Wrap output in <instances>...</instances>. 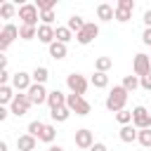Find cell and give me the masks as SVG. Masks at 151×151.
<instances>
[{"label":"cell","instance_id":"1","mask_svg":"<svg viewBox=\"0 0 151 151\" xmlns=\"http://www.w3.org/2000/svg\"><path fill=\"white\" fill-rule=\"evenodd\" d=\"M127 90L123 87V85H116L111 92H109V97H106V109L109 111H113V113H118V111H123L125 109V104H127Z\"/></svg>","mask_w":151,"mask_h":151},{"label":"cell","instance_id":"2","mask_svg":"<svg viewBox=\"0 0 151 151\" xmlns=\"http://www.w3.org/2000/svg\"><path fill=\"white\" fill-rule=\"evenodd\" d=\"M19 19H21V26H38L40 9L35 7V2H24L19 7Z\"/></svg>","mask_w":151,"mask_h":151},{"label":"cell","instance_id":"3","mask_svg":"<svg viewBox=\"0 0 151 151\" xmlns=\"http://www.w3.org/2000/svg\"><path fill=\"white\" fill-rule=\"evenodd\" d=\"M66 106H68L71 113H76V116H87V113L92 111L90 101H87L85 97H80V94H68V97H66Z\"/></svg>","mask_w":151,"mask_h":151},{"label":"cell","instance_id":"4","mask_svg":"<svg viewBox=\"0 0 151 151\" xmlns=\"http://www.w3.org/2000/svg\"><path fill=\"white\" fill-rule=\"evenodd\" d=\"M66 85H68L71 94H80V97H83V94L87 92V85H90V83L85 80V76H80V73L73 71V73L66 76Z\"/></svg>","mask_w":151,"mask_h":151},{"label":"cell","instance_id":"5","mask_svg":"<svg viewBox=\"0 0 151 151\" xmlns=\"http://www.w3.org/2000/svg\"><path fill=\"white\" fill-rule=\"evenodd\" d=\"M31 106H33V101L28 99V94H26V92H19V94L14 97V101L9 104V111H12L17 118H21V116H26V113H28V109H31Z\"/></svg>","mask_w":151,"mask_h":151},{"label":"cell","instance_id":"6","mask_svg":"<svg viewBox=\"0 0 151 151\" xmlns=\"http://www.w3.org/2000/svg\"><path fill=\"white\" fill-rule=\"evenodd\" d=\"M132 125H134L137 130L151 127V113L146 111V106H134V109H132Z\"/></svg>","mask_w":151,"mask_h":151},{"label":"cell","instance_id":"7","mask_svg":"<svg viewBox=\"0 0 151 151\" xmlns=\"http://www.w3.org/2000/svg\"><path fill=\"white\" fill-rule=\"evenodd\" d=\"M17 38H19V28H17L14 24H5V26H2V31H0V50L5 52V50H7Z\"/></svg>","mask_w":151,"mask_h":151},{"label":"cell","instance_id":"8","mask_svg":"<svg viewBox=\"0 0 151 151\" xmlns=\"http://www.w3.org/2000/svg\"><path fill=\"white\" fill-rule=\"evenodd\" d=\"M97 35H99V26H97L94 21H87V24H85V28H83L80 33H76V40H78L80 45H90Z\"/></svg>","mask_w":151,"mask_h":151},{"label":"cell","instance_id":"9","mask_svg":"<svg viewBox=\"0 0 151 151\" xmlns=\"http://www.w3.org/2000/svg\"><path fill=\"white\" fill-rule=\"evenodd\" d=\"M134 76L137 78H144L146 73H151V57L149 54H144V52H139V54H134Z\"/></svg>","mask_w":151,"mask_h":151},{"label":"cell","instance_id":"10","mask_svg":"<svg viewBox=\"0 0 151 151\" xmlns=\"http://www.w3.org/2000/svg\"><path fill=\"white\" fill-rule=\"evenodd\" d=\"M73 142H76V146H78L80 151H85V149H92V146H94V134L83 127V130H76Z\"/></svg>","mask_w":151,"mask_h":151},{"label":"cell","instance_id":"11","mask_svg":"<svg viewBox=\"0 0 151 151\" xmlns=\"http://www.w3.org/2000/svg\"><path fill=\"white\" fill-rule=\"evenodd\" d=\"M33 85V78H31V73H24V71H17L14 76H12V87L17 90V92H28V87Z\"/></svg>","mask_w":151,"mask_h":151},{"label":"cell","instance_id":"12","mask_svg":"<svg viewBox=\"0 0 151 151\" xmlns=\"http://www.w3.org/2000/svg\"><path fill=\"white\" fill-rule=\"evenodd\" d=\"M26 94H28V99H31L33 104H38V106H40V104H45V101H47V94H50V92L45 90V85L33 83V85L28 87V92H26Z\"/></svg>","mask_w":151,"mask_h":151},{"label":"cell","instance_id":"13","mask_svg":"<svg viewBox=\"0 0 151 151\" xmlns=\"http://www.w3.org/2000/svg\"><path fill=\"white\" fill-rule=\"evenodd\" d=\"M38 40L45 42V45L50 47V45L57 40V28H54V26H45V24H40V26H38Z\"/></svg>","mask_w":151,"mask_h":151},{"label":"cell","instance_id":"14","mask_svg":"<svg viewBox=\"0 0 151 151\" xmlns=\"http://www.w3.org/2000/svg\"><path fill=\"white\" fill-rule=\"evenodd\" d=\"M66 97H68V94H64L61 90H52V92L47 94V104H50V111L66 106Z\"/></svg>","mask_w":151,"mask_h":151},{"label":"cell","instance_id":"15","mask_svg":"<svg viewBox=\"0 0 151 151\" xmlns=\"http://www.w3.org/2000/svg\"><path fill=\"white\" fill-rule=\"evenodd\" d=\"M118 134H120V142H125V144H132V142H137V137H139V130H137L134 125H123Z\"/></svg>","mask_w":151,"mask_h":151},{"label":"cell","instance_id":"16","mask_svg":"<svg viewBox=\"0 0 151 151\" xmlns=\"http://www.w3.org/2000/svg\"><path fill=\"white\" fill-rule=\"evenodd\" d=\"M97 17L101 21H111V19H116V7L109 2H101V5H97Z\"/></svg>","mask_w":151,"mask_h":151},{"label":"cell","instance_id":"17","mask_svg":"<svg viewBox=\"0 0 151 151\" xmlns=\"http://www.w3.org/2000/svg\"><path fill=\"white\" fill-rule=\"evenodd\" d=\"M35 144H38V139H35L33 134H28V132L21 134V137L17 139V149H19V151H33Z\"/></svg>","mask_w":151,"mask_h":151},{"label":"cell","instance_id":"18","mask_svg":"<svg viewBox=\"0 0 151 151\" xmlns=\"http://www.w3.org/2000/svg\"><path fill=\"white\" fill-rule=\"evenodd\" d=\"M66 52H68V50H66V45H64V42H59V40H54V42L50 45V57H52V59H64V57H66Z\"/></svg>","mask_w":151,"mask_h":151},{"label":"cell","instance_id":"19","mask_svg":"<svg viewBox=\"0 0 151 151\" xmlns=\"http://www.w3.org/2000/svg\"><path fill=\"white\" fill-rule=\"evenodd\" d=\"M31 78H33V83H38V85H45V80L50 78V71H47L45 66H35L33 73H31Z\"/></svg>","mask_w":151,"mask_h":151},{"label":"cell","instance_id":"20","mask_svg":"<svg viewBox=\"0 0 151 151\" xmlns=\"http://www.w3.org/2000/svg\"><path fill=\"white\" fill-rule=\"evenodd\" d=\"M14 87L12 85H0V104H12L17 94H12Z\"/></svg>","mask_w":151,"mask_h":151},{"label":"cell","instance_id":"21","mask_svg":"<svg viewBox=\"0 0 151 151\" xmlns=\"http://www.w3.org/2000/svg\"><path fill=\"white\" fill-rule=\"evenodd\" d=\"M85 24H87V21H83V17H80V14H73V17L66 21V26H68L71 31H76V33H80V31L85 28Z\"/></svg>","mask_w":151,"mask_h":151},{"label":"cell","instance_id":"22","mask_svg":"<svg viewBox=\"0 0 151 151\" xmlns=\"http://www.w3.org/2000/svg\"><path fill=\"white\" fill-rule=\"evenodd\" d=\"M19 38H21V40H33V38H38V26H19Z\"/></svg>","mask_w":151,"mask_h":151},{"label":"cell","instance_id":"23","mask_svg":"<svg viewBox=\"0 0 151 151\" xmlns=\"http://www.w3.org/2000/svg\"><path fill=\"white\" fill-rule=\"evenodd\" d=\"M50 116H52V120H57V123H64V120H68V116H71V109H68V106H61V109H54V111H50Z\"/></svg>","mask_w":151,"mask_h":151},{"label":"cell","instance_id":"24","mask_svg":"<svg viewBox=\"0 0 151 151\" xmlns=\"http://www.w3.org/2000/svg\"><path fill=\"white\" fill-rule=\"evenodd\" d=\"M111 66H113L111 57H97V59H94V68H97L99 73H106V71H109Z\"/></svg>","mask_w":151,"mask_h":151},{"label":"cell","instance_id":"25","mask_svg":"<svg viewBox=\"0 0 151 151\" xmlns=\"http://www.w3.org/2000/svg\"><path fill=\"white\" fill-rule=\"evenodd\" d=\"M123 87H125L127 92H134L137 87H142V80H139L137 76H125V78H123Z\"/></svg>","mask_w":151,"mask_h":151},{"label":"cell","instance_id":"26","mask_svg":"<svg viewBox=\"0 0 151 151\" xmlns=\"http://www.w3.org/2000/svg\"><path fill=\"white\" fill-rule=\"evenodd\" d=\"M71 38H73V31H71L68 26H57V40H59V42L66 45Z\"/></svg>","mask_w":151,"mask_h":151},{"label":"cell","instance_id":"27","mask_svg":"<svg viewBox=\"0 0 151 151\" xmlns=\"http://www.w3.org/2000/svg\"><path fill=\"white\" fill-rule=\"evenodd\" d=\"M54 139H57V127H54V125H45V130H42V134H40V142L52 144Z\"/></svg>","mask_w":151,"mask_h":151},{"label":"cell","instance_id":"28","mask_svg":"<svg viewBox=\"0 0 151 151\" xmlns=\"http://www.w3.org/2000/svg\"><path fill=\"white\" fill-rule=\"evenodd\" d=\"M42 130H45V123H42V120H33V123H28V134H33L35 139H40Z\"/></svg>","mask_w":151,"mask_h":151},{"label":"cell","instance_id":"29","mask_svg":"<svg viewBox=\"0 0 151 151\" xmlns=\"http://www.w3.org/2000/svg\"><path fill=\"white\" fill-rule=\"evenodd\" d=\"M94 87H106L109 85V76L106 73H99V71H94V76H92V80H90Z\"/></svg>","mask_w":151,"mask_h":151},{"label":"cell","instance_id":"30","mask_svg":"<svg viewBox=\"0 0 151 151\" xmlns=\"http://www.w3.org/2000/svg\"><path fill=\"white\" fill-rule=\"evenodd\" d=\"M116 120L120 123V127H123V125H132V111H127V109L118 111V113H116Z\"/></svg>","mask_w":151,"mask_h":151},{"label":"cell","instance_id":"31","mask_svg":"<svg viewBox=\"0 0 151 151\" xmlns=\"http://www.w3.org/2000/svg\"><path fill=\"white\" fill-rule=\"evenodd\" d=\"M14 12H17V7H14L12 2H2V5H0V17H2V19H12Z\"/></svg>","mask_w":151,"mask_h":151},{"label":"cell","instance_id":"32","mask_svg":"<svg viewBox=\"0 0 151 151\" xmlns=\"http://www.w3.org/2000/svg\"><path fill=\"white\" fill-rule=\"evenodd\" d=\"M137 142H139L142 146L151 149V127H146V130H139V137H137Z\"/></svg>","mask_w":151,"mask_h":151},{"label":"cell","instance_id":"33","mask_svg":"<svg viewBox=\"0 0 151 151\" xmlns=\"http://www.w3.org/2000/svg\"><path fill=\"white\" fill-rule=\"evenodd\" d=\"M35 7H38L40 12H54L57 0H38V2H35Z\"/></svg>","mask_w":151,"mask_h":151},{"label":"cell","instance_id":"34","mask_svg":"<svg viewBox=\"0 0 151 151\" xmlns=\"http://www.w3.org/2000/svg\"><path fill=\"white\" fill-rule=\"evenodd\" d=\"M130 17H132V12H127V9H118V7H116V21L125 24V21H130Z\"/></svg>","mask_w":151,"mask_h":151},{"label":"cell","instance_id":"35","mask_svg":"<svg viewBox=\"0 0 151 151\" xmlns=\"http://www.w3.org/2000/svg\"><path fill=\"white\" fill-rule=\"evenodd\" d=\"M116 7H118V9H127V12H132V9H134V2H132V0H118Z\"/></svg>","mask_w":151,"mask_h":151},{"label":"cell","instance_id":"36","mask_svg":"<svg viewBox=\"0 0 151 151\" xmlns=\"http://www.w3.org/2000/svg\"><path fill=\"white\" fill-rule=\"evenodd\" d=\"M40 21H42L45 26H52V21H54V12H40Z\"/></svg>","mask_w":151,"mask_h":151},{"label":"cell","instance_id":"37","mask_svg":"<svg viewBox=\"0 0 151 151\" xmlns=\"http://www.w3.org/2000/svg\"><path fill=\"white\" fill-rule=\"evenodd\" d=\"M142 80V90H146V92H151V73H146L144 78H139Z\"/></svg>","mask_w":151,"mask_h":151},{"label":"cell","instance_id":"38","mask_svg":"<svg viewBox=\"0 0 151 151\" xmlns=\"http://www.w3.org/2000/svg\"><path fill=\"white\" fill-rule=\"evenodd\" d=\"M142 42L151 47V28H144V33H142Z\"/></svg>","mask_w":151,"mask_h":151},{"label":"cell","instance_id":"39","mask_svg":"<svg viewBox=\"0 0 151 151\" xmlns=\"http://www.w3.org/2000/svg\"><path fill=\"white\" fill-rule=\"evenodd\" d=\"M90 151H109V149H106V144H104V142H94V146H92Z\"/></svg>","mask_w":151,"mask_h":151},{"label":"cell","instance_id":"40","mask_svg":"<svg viewBox=\"0 0 151 151\" xmlns=\"http://www.w3.org/2000/svg\"><path fill=\"white\" fill-rule=\"evenodd\" d=\"M144 24H146V28H151V9L144 12Z\"/></svg>","mask_w":151,"mask_h":151},{"label":"cell","instance_id":"41","mask_svg":"<svg viewBox=\"0 0 151 151\" xmlns=\"http://www.w3.org/2000/svg\"><path fill=\"white\" fill-rule=\"evenodd\" d=\"M9 113H12L9 109H5V106H0V120H5V118H7Z\"/></svg>","mask_w":151,"mask_h":151},{"label":"cell","instance_id":"42","mask_svg":"<svg viewBox=\"0 0 151 151\" xmlns=\"http://www.w3.org/2000/svg\"><path fill=\"white\" fill-rule=\"evenodd\" d=\"M50 151H64V146H59V144H57V146H50Z\"/></svg>","mask_w":151,"mask_h":151},{"label":"cell","instance_id":"43","mask_svg":"<svg viewBox=\"0 0 151 151\" xmlns=\"http://www.w3.org/2000/svg\"><path fill=\"white\" fill-rule=\"evenodd\" d=\"M0 151H7V142H0Z\"/></svg>","mask_w":151,"mask_h":151},{"label":"cell","instance_id":"44","mask_svg":"<svg viewBox=\"0 0 151 151\" xmlns=\"http://www.w3.org/2000/svg\"><path fill=\"white\" fill-rule=\"evenodd\" d=\"M47 151H50V149H47Z\"/></svg>","mask_w":151,"mask_h":151}]
</instances>
